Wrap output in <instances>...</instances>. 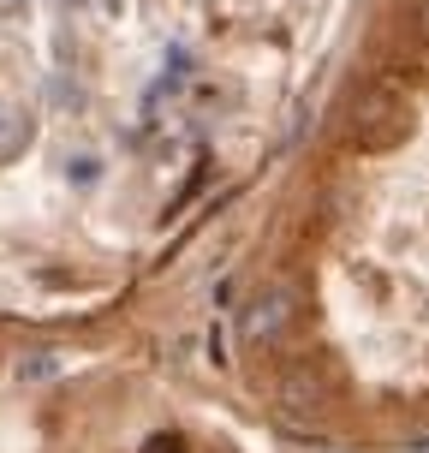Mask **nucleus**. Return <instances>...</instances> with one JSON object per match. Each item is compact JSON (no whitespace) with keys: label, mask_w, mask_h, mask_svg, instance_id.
Returning <instances> with one entry per match:
<instances>
[{"label":"nucleus","mask_w":429,"mask_h":453,"mask_svg":"<svg viewBox=\"0 0 429 453\" xmlns=\"http://www.w3.org/2000/svg\"><path fill=\"white\" fill-rule=\"evenodd\" d=\"M406 137H411V102L406 96L387 90V84L358 96V108H352V143H358L364 156H387Z\"/></svg>","instance_id":"nucleus-1"},{"label":"nucleus","mask_w":429,"mask_h":453,"mask_svg":"<svg viewBox=\"0 0 429 453\" xmlns=\"http://www.w3.org/2000/svg\"><path fill=\"white\" fill-rule=\"evenodd\" d=\"M274 400L293 411V418H322V406L334 400V388H328V376H322V364L298 358V364H287V370H280Z\"/></svg>","instance_id":"nucleus-3"},{"label":"nucleus","mask_w":429,"mask_h":453,"mask_svg":"<svg viewBox=\"0 0 429 453\" xmlns=\"http://www.w3.org/2000/svg\"><path fill=\"white\" fill-rule=\"evenodd\" d=\"M149 453H180V441H173V435H161V441H156Z\"/></svg>","instance_id":"nucleus-4"},{"label":"nucleus","mask_w":429,"mask_h":453,"mask_svg":"<svg viewBox=\"0 0 429 453\" xmlns=\"http://www.w3.org/2000/svg\"><path fill=\"white\" fill-rule=\"evenodd\" d=\"M293 293L287 287H263V293L245 298V311H239V340L245 346H274V340L293 328Z\"/></svg>","instance_id":"nucleus-2"}]
</instances>
